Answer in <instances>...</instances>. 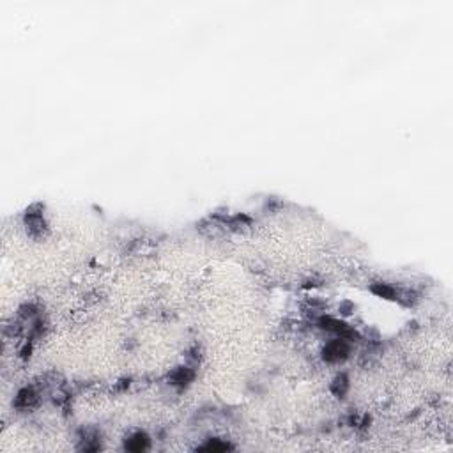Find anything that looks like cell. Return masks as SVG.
Returning a JSON list of instances; mask_svg holds the SVG:
<instances>
[{
  "label": "cell",
  "instance_id": "cell-1",
  "mask_svg": "<svg viewBox=\"0 0 453 453\" xmlns=\"http://www.w3.org/2000/svg\"><path fill=\"white\" fill-rule=\"evenodd\" d=\"M351 352V347H349L347 340L345 338H337V340H331L324 345L322 349V358L328 361V363H338V361H344L345 358Z\"/></svg>",
  "mask_w": 453,
  "mask_h": 453
},
{
  "label": "cell",
  "instance_id": "cell-2",
  "mask_svg": "<svg viewBox=\"0 0 453 453\" xmlns=\"http://www.w3.org/2000/svg\"><path fill=\"white\" fill-rule=\"evenodd\" d=\"M319 324H321L322 330H328V331H333V333H338V335H340V338H345V340H352V338L358 337L354 330H351V328H349L345 322H340V321H337V319L324 317V319H321V322H319Z\"/></svg>",
  "mask_w": 453,
  "mask_h": 453
},
{
  "label": "cell",
  "instance_id": "cell-3",
  "mask_svg": "<svg viewBox=\"0 0 453 453\" xmlns=\"http://www.w3.org/2000/svg\"><path fill=\"white\" fill-rule=\"evenodd\" d=\"M149 448V437H147V434H143V432H138V434L131 435V437L126 441V449H129V451H143V449Z\"/></svg>",
  "mask_w": 453,
  "mask_h": 453
},
{
  "label": "cell",
  "instance_id": "cell-4",
  "mask_svg": "<svg viewBox=\"0 0 453 453\" xmlns=\"http://www.w3.org/2000/svg\"><path fill=\"white\" fill-rule=\"evenodd\" d=\"M193 377H195V374H193L190 368L181 367V368H177L176 372H172L170 381H172V384H176V386H186L193 381Z\"/></svg>",
  "mask_w": 453,
  "mask_h": 453
},
{
  "label": "cell",
  "instance_id": "cell-5",
  "mask_svg": "<svg viewBox=\"0 0 453 453\" xmlns=\"http://www.w3.org/2000/svg\"><path fill=\"white\" fill-rule=\"evenodd\" d=\"M25 223L32 234H36V230H38V232H43V230H45V220H43L41 214H34V213H29V211H27Z\"/></svg>",
  "mask_w": 453,
  "mask_h": 453
},
{
  "label": "cell",
  "instance_id": "cell-6",
  "mask_svg": "<svg viewBox=\"0 0 453 453\" xmlns=\"http://www.w3.org/2000/svg\"><path fill=\"white\" fill-rule=\"evenodd\" d=\"M372 292L377 294L381 297H386V299H395L397 296V290L393 287H390L388 283H375L372 285Z\"/></svg>",
  "mask_w": 453,
  "mask_h": 453
},
{
  "label": "cell",
  "instance_id": "cell-7",
  "mask_svg": "<svg viewBox=\"0 0 453 453\" xmlns=\"http://www.w3.org/2000/svg\"><path fill=\"white\" fill-rule=\"evenodd\" d=\"M36 402V395L32 390H29V388H25V390H22L18 393V397H16V405L18 407H30V405Z\"/></svg>",
  "mask_w": 453,
  "mask_h": 453
},
{
  "label": "cell",
  "instance_id": "cell-8",
  "mask_svg": "<svg viewBox=\"0 0 453 453\" xmlns=\"http://www.w3.org/2000/svg\"><path fill=\"white\" fill-rule=\"evenodd\" d=\"M331 390H333V393L337 395V397H340V398L344 397L345 391L349 390V381H347V377H345L344 374L338 375V377L335 379L333 386H331Z\"/></svg>",
  "mask_w": 453,
  "mask_h": 453
},
{
  "label": "cell",
  "instance_id": "cell-9",
  "mask_svg": "<svg viewBox=\"0 0 453 453\" xmlns=\"http://www.w3.org/2000/svg\"><path fill=\"white\" fill-rule=\"evenodd\" d=\"M230 446L227 444V442H220L218 439H213V441H209L207 444H204L200 449H207V451H225V449H229Z\"/></svg>",
  "mask_w": 453,
  "mask_h": 453
}]
</instances>
